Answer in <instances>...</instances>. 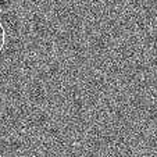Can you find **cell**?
I'll use <instances>...</instances> for the list:
<instances>
[{
  "label": "cell",
  "mask_w": 157,
  "mask_h": 157,
  "mask_svg": "<svg viewBox=\"0 0 157 157\" xmlns=\"http://www.w3.org/2000/svg\"><path fill=\"white\" fill-rule=\"evenodd\" d=\"M4 43H6V32H4V28L2 25V22H0V53H2V50L4 48Z\"/></svg>",
  "instance_id": "6da1fadb"
}]
</instances>
